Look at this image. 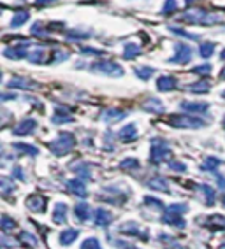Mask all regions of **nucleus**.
<instances>
[{
    "label": "nucleus",
    "instance_id": "nucleus-39",
    "mask_svg": "<svg viewBox=\"0 0 225 249\" xmlns=\"http://www.w3.org/2000/svg\"><path fill=\"white\" fill-rule=\"evenodd\" d=\"M176 9H178V2H176V0H166V4H164V7H162V13L171 14V13H174Z\"/></svg>",
    "mask_w": 225,
    "mask_h": 249
},
{
    "label": "nucleus",
    "instance_id": "nucleus-45",
    "mask_svg": "<svg viewBox=\"0 0 225 249\" xmlns=\"http://www.w3.org/2000/svg\"><path fill=\"white\" fill-rule=\"evenodd\" d=\"M13 178L19 179V181H25V174H23L21 167H14V169H13Z\"/></svg>",
    "mask_w": 225,
    "mask_h": 249
},
{
    "label": "nucleus",
    "instance_id": "nucleus-2",
    "mask_svg": "<svg viewBox=\"0 0 225 249\" xmlns=\"http://www.w3.org/2000/svg\"><path fill=\"white\" fill-rule=\"evenodd\" d=\"M220 19H222L220 16L211 14L209 11H204V9H192L183 13V21H188L192 25H215Z\"/></svg>",
    "mask_w": 225,
    "mask_h": 249
},
{
    "label": "nucleus",
    "instance_id": "nucleus-13",
    "mask_svg": "<svg viewBox=\"0 0 225 249\" xmlns=\"http://www.w3.org/2000/svg\"><path fill=\"white\" fill-rule=\"evenodd\" d=\"M94 219H95V225H97V227L106 228L108 225H111L112 214L109 213V211H106V209H97L94 213Z\"/></svg>",
    "mask_w": 225,
    "mask_h": 249
},
{
    "label": "nucleus",
    "instance_id": "nucleus-24",
    "mask_svg": "<svg viewBox=\"0 0 225 249\" xmlns=\"http://www.w3.org/2000/svg\"><path fill=\"white\" fill-rule=\"evenodd\" d=\"M118 230H120V233H123V235H141V227L135 221L123 223Z\"/></svg>",
    "mask_w": 225,
    "mask_h": 249
},
{
    "label": "nucleus",
    "instance_id": "nucleus-35",
    "mask_svg": "<svg viewBox=\"0 0 225 249\" xmlns=\"http://www.w3.org/2000/svg\"><path fill=\"white\" fill-rule=\"evenodd\" d=\"M213 71V67L209 65V63H204V65H197V67L192 69V72L194 74H197V76H209Z\"/></svg>",
    "mask_w": 225,
    "mask_h": 249
},
{
    "label": "nucleus",
    "instance_id": "nucleus-32",
    "mask_svg": "<svg viewBox=\"0 0 225 249\" xmlns=\"http://www.w3.org/2000/svg\"><path fill=\"white\" fill-rule=\"evenodd\" d=\"M188 91L192 93H207L209 91V85H207L206 81H201V83H194V85H188Z\"/></svg>",
    "mask_w": 225,
    "mask_h": 249
},
{
    "label": "nucleus",
    "instance_id": "nucleus-25",
    "mask_svg": "<svg viewBox=\"0 0 225 249\" xmlns=\"http://www.w3.org/2000/svg\"><path fill=\"white\" fill-rule=\"evenodd\" d=\"M222 165V160L220 158H215V156H207L204 163L201 165V170L203 172H216V169Z\"/></svg>",
    "mask_w": 225,
    "mask_h": 249
},
{
    "label": "nucleus",
    "instance_id": "nucleus-14",
    "mask_svg": "<svg viewBox=\"0 0 225 249\" xmlns=\"http://www.w3.org/2000/svg\"><path fill=\"white\" fill-rule=\"evenodd\" d=\"M46 204H48V200H46L44 196H28L27 200V207L32 211V213H42V211L46 209Z\"/></svg>",
    "mask_w": 225,
    "mask_h": 249
},
{
    "label": "nucleus",
    "instance_id": "nucleus-52",
    "mask_svg": "<svg viewBox=\"0 0 225 249\" xmlns=\"http://www.w3.org/2000/svg\"><path fill=\"white\" fill-rule=\"evenodd\" d=\"M222 79H225V69L222 71Z\"/></svg>",
    "mask_w": 225,
    "mask_h": 249
},
{
    "label": "nucleus",
    "instance_id": "nucleus-43",
    "mask_svg": "<svg viewBox=\"0 0 225 249\" xmlns=\"http://www.w3.org/2000/svg\"><path fill=\"white\" fill-rule=\"evenodd\" d=\"M69 39H86L90 37V34H85V32H67Z\"/></svg>",
    "mask_w": 225,
    "mask_h": 249
},
{
    "label": "nucleus",
    "instance_id": "nucleus-4",
    "mask_svg": "<svg viewBox=\"0 0 225 249\" xmlns=\"http://www.w3.org/2000/svg\"><path fill=\"white\" fill-rule=\"evenodd\" d=\"M169 124L174 128H203L206 126V121L192 114H174L169 118Z\"/></svg>",
    "mask_w": 225,
    "mask_h": 249
},
{
    "label": "nucleus",
    "instance_id": "nucleus-44",
    "mask_svg": "<svg viewBox=\"0 0 225 249\" xmlns=\"http://www.w3.org/2000/svg\"><path fill=\"white\" fill-rule=\"evenodd\" d=\"M19 239H23V240H27V242H30L32 246H37V239L32 233H28V231H23L21 235H19Z\"/></svg>",
    "mask_w": 225,
    "mask_h": 249
},
{
    "label": "nucleus",
    "instance_id": "nucleus-31",
    "mask_svg": "<svg viewBox=\"0 0 225 249\" xmlns=\"http://www.w3.org/2000/svg\"><path fill=\"white\" fill-rule=\"evenodd\" d=\"M44 49L42 48H37V49H34V51H30V53H28V60H30L32 63H42L44 62Z\"/></svg>",
    "mask_w": 225,
    "mask_h": 249
},
{
    "label": "nucleus",
    "instance_id": "nucleus-53",
    "mask_svg": "<svg viewBox=\"0 0 225 249\" xmlns=\"http://www.w3.org/2000/svg\"><path fill=\"white\" fill-rule=\"evenodd\" d=\"M222 204H224V205H225V196H224V198H222Z\"/></svg>",
    "mask_w": 225,
    "mask_h": 249
},
{
    "label": "nucleus",
    "instance_id": "nucleus-38",
    "mask_svg": "<svg viewBox=\"0 0 225 249\" xmlns=\"http://www.w3.org/2000/svg\"><path fill=\"white\" fill-rule=\"evenodd\" d=\"M169 30H172L174 34H178V36H183L187 37V39H192V40H199L201 37L197 36V34H188V32H185L183 28H178V27H171Z\"/></svg>",
    "mask_w": 225,
    "mask_h": 249
},
{
    "label": "nucleus",
    "instance_id": "nucleus-54",
    "mask_svg": "<svg viewBox=\"0 0 225 249\" xmlns=\"http://www.w3.org/2000/svg\"><path fill=\"white\" fill-rule=\"evenodd\" d=\"M222 97H224V98H225V91H224V93H222Z\"/></svg>",
    "mask_w": 225,
    "mask_h": 249
},
{
    "label": "nucleus",
    "instance_id": "nucleus-40",
    "mask_svg": "<svg viewBox=\"0 0 225 249\" xmlns=\"http://www.w3.org/2000/svg\"><path fill=\"white\" fill-rule=\"evenodd\" d=\"M169 169H172V170H176V172H185L187 170V165L185 163H181V161H176V160H171L169 161Z\"/></svg>",
    "mask_w": 225,
    "mask_h": 249
},
{
    "label": "nucleus",
    "instance_id": "nucleus-42",
    "mask_svg": "<svg viewBox=\"0 0 225 249\" xmlns=\"http://www.w3.org/2000/svg\"><path fill=\"white\" fill-rule=\"evenodd\" d=\"M144 204L151 205V207H157V209H164V204L160 200H155L153 196H144Z\"/></svg>",
    "mask_w": 225,
    "mask_h": 249
},
{
    "label": "nucleus",
    "instance_id": "nucleus-9",
    "mask_svg": "<svg viewBox=\"0 0 225 249\" xmlns=\"http://www.w3.org/2000/svg\"><path fill=\"white\" fill-rule=\"evenodd\" d=\"M37 128V121L34 118H25L23 121H19L16 126H14V134L16 135H28V134H34Z\"/></svg>",
    "mask_w": 225,
    "mask_h": 249
},
{
    "label": "nucleus",
    "instance_id": "nucleus-29",
    "mask_svg": "<svg viewBox=\"0 0 225 249\" xmlns=\"http://www.w3.org/2000/svg\"><path fill=\"white\" fill-rule=\"evenodd\" d=\"M215 49L216 44H213V42H203V44L199 46V54H201V58H209L215 53Z\"/></svg>",
    "mask_w": 225,
    "mask_h": 249
},
{
    "label": "nucleus",
    "instance_id": "nucleus-37",
    "mask_svg": "<svg viewBox=\"0 0 225 249\" xmlns=\"http://www.w3.org/2000/svg\"><path fill=\"white\" fill-rule=\"evenodd\" d=\"M0 227H2V230H4V231H9V230H13V228L16 227V221H14V219H11L7 214H4V216H2V223H0Z\"/></svg>",
    "mask_w": 225,
    "mask_h": 249
},
{
    "label": "nucleus",
    "instance_id": "nucleus-8",
    "mask_svg": "<svg viewBox=\"0 0 225 249\" xmlns=\"http://www.w3.org/2000/svg\"><path fill=\"white\" fill-rule=\"evenodd\" d=\"M28 48H30V42H23V44H14L11 48L4 49V56L11 58V60H21V58L28 56Z\"/></svg>",
    "mask_w": 225,
    "mask_h": 249
},
{
    "label": "nucleus",
    "instance_id": "nucleus-26",
    "mask_svg": "<svg viewBox=\"0 0 225 249\" xmlns=\"http://www.w3.org/2000/svg\"><path fill=\"white\" fill-rule=\"evenodd\" d=\"M13 149L18 153H23V155H32V156L39 155V149H37V147L30 146V144H25V142H14Z\"/></svg>",
    "mask_w": 225,
    "mask_h": 249
},
{
    "label": "nucleus",
    "instance_id": "nucleus-3",
    "mask_svg": "<svg viewBox=\"0 0 225 249\" xmlns=\"http://www.w3.org/2000/svg\"><path fill=\"white\" fill-rule=\"evenodd\" d=\"M48 146H50L51 153H53L55 156H63L76 146V139H74L72 134H69V132H62V134L55 139L53 142L48 144Z\"/></svg>",
    "mask_w": 225,
    "mask_h": 249
},
{
    "label": "nucleus",
    "instance_id": "nucleus-12",
    "mask_svg": "<svg viewBox=\"0 0 225 249\" xmlns=\"http://www.w3.org/2000/svg\"><path fill=\"white\" fill-rule=\"evenodd\" d=\"M180 107L187 112H195V114H204L209 109V104L206 102H181Z\"/></svg>",
    "mask_w": 225,
    "mask_h": 249
},
{
    "label": "nucleus",
    "instance_id": "nucleus-28",
    "mask_svg": "<svg viewBox=\"0 0 225 249\" xmlns=\"http://www.w3.org/2000/svg\"><path fill=\"white\" fill-rule=\"evenodd\" d=\"M141 53V46L139 44H134V42H129L125 44V49H123V56L125 60H134L137 54Z\"/></svg>",
    "mask_w": 225,
    "mask_h": 249
},
{
    "label": "nucleus",
    "instance_id": "nucleus-1",
    "mask_svg": "<svg viewBox=\"0 0 225 249\" xmlns=\"http://www.w3.org/2000/svg\"><path fill=\"white\" fill-rule=\"evenodd\" d=\"M188 211V204H172L166 209L162 216V223L164 225H169V227H176V228H185L187 223L183 219V214Z\"/></svg>",
    "mask_w": 225,
    "mask_h": 249
},
{
    "label": "nucleus",
    "instance_id": "nucleus-5",
    "mask_svg": "<svg viewBox=\"0 0 225 249\" xmlns=\"http://www.w3.org/2000/svg\"><path fill=\"white\" fill-rule=\"evenodd\" d=\"M169 156H171V147H169L167 141H164V139H153V141H151V153H150L151 163H155V165L162 163Z\"/></svg>",
    "mask_w": 225,
    "mask_h": 249
},
{
    "label": "nucleus",
    "instance_id": "nucleus-17",
    "mask_svg": "<svg viewBox=\"0 0 225 249\" xmlns=\"http://www.w3.org/2000/svg\"><path fill=\"white\" fill-rule=\"evenodd\" d=\"M71 169H72V172L77 174V176H79V179H83V181H90V179H92L90 167H88L85 161H77V163L72 165Z\"/></svg>",
    "mask_w": 225,
    "mask_h": 249
},
{
    "label": "nucleus",
    "instance_id": "nucleus-10",
    "mask_svg": "<svg viewBox=\"0 0 225 249\" xmlns=\"http://www.w3.org/2000/svg\"><path fill=\"white\" fill-rule=\"evenodd\" d=\"M67 190L72 193V195L79 196V198H85L86 196V184L83 179H72V181H67Z\"/></svg>",
    "mask_w": 225,
    "mask_h": 249
},
{
    "label": "nucleus",
    "instance_id": "nucleus-33",
    "mask_svg": "<svg viewBox=\"0 0 225 249\" xmlns=\"http://www.w3.org/2000/svg\"><path fill=\"white\" fill-rule=\"evenodd\" d=\"M139 160L137 158H125V160L120 161V169L123 170H135L139 169Z\"/></svg>",
    "mask_w": 225,
    "mask_h": 249
},
{
    "label": "nucleus",
    "instance_id": "nucleus-30",
    "mask_svg": "<svg viewBox=\"0 0 225 249\" xmlns=\"http://www.w3.org/2000/svg\"><path fill=\"white\" fill-rule=\"evenodd\" d=\"M155 69L153 67H148V65H143V67H137L135 69V76L141 77L143 81H148L150 77L153 76Z\"/></svg>",
    "mask_w": 225,
    "mask_h": 249
},
{
    "label": "nucleus",
    "instance_id": "nucleus-20",
    "mask_svg": "<svg viewBox=\"0 0 225 249\" xmlns=\"http://www.w3.org/2000/svg\"><path fill=\"white\" fill-rule=\"evenodd\" d=\"M67 205L62 204V202H58V204L55 205V211H53V221L56 223V225H62V223H65V219H67Z\"/></svg>",
    "mask_w": 225,
    "mask_h": 249
},
{
    "label": "nucleus",
    "instance_id": "nucleus-15",
    "mask_svg": "<svg viewBox=\"0 0 225 249\" xmlns=\"http://www.w3.org/2000/svg\"><path fill=\"white\" fill-rule=\"evenodd\" d=\"M74 216H76L79 223H86L90 219V205L86 204V202L76 204V207H74Z\"/></svg>",
    "mask_w": 225,
    "mask_h": 249
},
{
    "label": "nucleus",
    "instance_id": "nucleus-51",
    "mask_svg": "<svg viewBox=\"0 0 225 249\" xmlns=\"http://www.w3.org/2000/svg\"><path fill=\"white\" fill-rule=\"evenodd\" d=\"M222 60H224V62H225V49H224V51H222Z\"/></svg>",
    "mask_w": 225,
    "mask_h": 249
},
{
    "label": "nucleus",
    "instance_id": "nucleus-46",
    "mask_svg": "<svg viewBox=\"0 0 225 249\" xmlns=\"http://www.w3.org/2000/svg\"><path fill=\"white\" fill-rule=\"evenodd\" d=\"M114 246H118L120 249H137L135 246L129 244V242H122V240H114Z\"/></svg>",
    "mask_w": 225,
    "mask_h": 249
},
{
    "label": "nucleus",
    "instance_id": "nucleus-16",
    "mask_svg": "<svg viewBox=\"0 0 225 249\" xmlns=\"http://www.w3.org/2000/svg\"><path fill=\"white\" fill-rule=\"evenodd\" d=\"M158 91H172L176 88V77L174 76H160L157 79Z\"/></svg>",
    "mask_w": 225,
    "mask_h": 249
},
{
    "label": "nucleus",
    "instance_id": "nucleus-47",
    "mask_svg": "<svg viewBox=\"0 0 225 249\" xmlns=\"http://www.w3.org/2000/svg\"><path fill=\"white\" fill-rule=\"evenodd\" d=\"M81 53H86V54H104V51H99V49H92V48H81Z\"/></svg>",
    "mask_w": 225,
    "mask_h": 249
},
{
    "label": "nucleus",
    "instance_id": "nucleus-56",
    "mask_svg": "<svg viewBox=\"0 0 225 249\" xmlns=\"http://www.w3.org/2000/svg\"><path fill=\"white\" fill-rule=\"evenodd\" d=\"M224 126H225V118H224Z\"/></svg>",
    "mask_w": 225,
    "mask_h": 249
},
{
    "label": "nucleus",
    "instance_id": "nucleus-6",
    "mask_svg": "<svg viewBox=\"0 0 225 249\" xmlns=\"http://www.w3.org/2000/svg\"><path fill=\"white\" fill-rule=\"evenodd\" d=\"M90 69L94 72L104 74V76H111V77H122L123 76L122 65H118V63L112 62V60H100V62H94L90 65Z\"/></svg>",
    "mask_w": 225,
    "mask_h": 249
},
{
    "label": "nucleus",
    "instance_id": "nucleus-18",
    "mask_svg": "<svg viewBox=\"0 0 225 249\" xmlns=\"http://www.w3.org/2000/svg\"><path fill=\"white\" fill-rule=\"evenodd\" d=\"M120 139H122L123 142H132V141H135V137H137V128H135L134 123H129L127 126H123L122 130H120Z\"/></svg>",
    "mask_w": 225,
    "mask_h": 249
},
{
    "label": "nucleus",
    "instance_id": "nucleus-49",
    "mask_svg": "<svg viewBox=\"0 0 225 249\" xmlns=\"http://www.w3.org/2000/svg\"><path fill=\"white\" fill-rule=\"evenodd\" d=\"M56 0H37V5H48V4H53Z\"/></svg>",
    "mask_w": 225,
    "mask_h": 249
},
{
    "label": "nucleus",
    "instance_id": "nucleus-19",
    "mask_svg": "<svg viewBox=\"0 0 225 249\" xmlns=\"http://www.w3.org/2000/svg\"><path fill=\"white\" fill-rule=\"evenodd\" d=\"M125 116L127 112L122 111V109H108V111H104L102 120L108 121V123H116V121H122Z\"/></svg>",
    "mask_w": 225,
    "mask_h": 249
},
{
    "label": "nucleus",
    "instance_id": "nucleus-23",
    "mask_svg": "<svg viewBox=\"0 0 225 249\" xmlns=\"http://www.w3.org/2000/svg\"><path fill=\"white\" fill-rule=\"evenodd\" d=\"M148 188L155 190V192H162V193H169V182L164 178H153L148 181Z\"/></svg>",
    "mask_w": 225,
    "mask_h": 249
},
{
    "label": "nucleus",
    "instance_id": "nucleus-48",
    "mask_svg": "<svg viewBox=\"0 0 225 249\" xmlns=\"http://www.w3.org/2000/svg\"><path fill=\"white\" fill-rule=\"evenodd\" d=\"M216 181H218V186H220L222 190H225V176H218Z\"/></svg>",
    "mask_w": 225,
    "mask_h": 249
},
{
    "label": "nucleus",
    "instance_id": "nucleus-50",
    "mask_svg": "<svg viewBox=\"0 0 225 249\" xmlns=\"http://www.w3.org/2000/svg\"><path fill=\"white\" fill-rule=\"evenodd\" d=\"M195 0H185V4H194Z\"/></svg>",
    "mask_w": 225,
    "mask_h": 249
},
{
    "label": "nucleus",
    "instance_id": "nucleus-11",
    "mask_svg": "<svg viewBox=\"0 0 225 249\" xmlns=\"http://www.w3.org/2000/svg\"><path fill=\"white\" fill-rule=\"evenodd\" d=\"M141 109L146 112H151V114H160V112L166 111L164 104L160 102L158 98H148V100H144V102L141 104Z\"/></svg>",
    "mask_w": 225,
    "mask_h": 249
},
{
    "label": "nucleus",
    "instance_id": "nucleus-22",
    "mask_svg": "<svg viewBox=\"0 0 225 249\" xmlns=\"http://www.w3.org/2000/svg\"><path fill=\"white\" fill-rule=\"evenodd\" d=\"M7 86L9 88H19V89H34L37 88L36 83H32V81L25 79V77H16V79H11L9 83H7Z\"/></svg>",
    "mask_w": 225,
    "mask_h": 249
},
{
    "label": "nucleus",
    "instance_id": "nucleus-55",
    "mask_svg": "<svg viewBox=\"0 0 225 249\" xmlns=\"http://www.w3.org/2000/svg\"><path fill=\"white\" fill-rule=\"evenodd\" d=\"M222 249H225V244H224V246H222Z\"/></svg>",
    "mask_w": 225,
    "mask_h": 249
},
{
    "label": "nucleus",
    "instance_id": "nucleus-27",
    "mask_svg": "<svg viewBox=\"0 0 225 249\" xmlns=\"http://www.w3.org/2000/svg\"><path fill=\"white\" fill-rule=\"evenodd\" d=\"M28 19H30V13L28 11H18V13H14L13 19H11V27L18 28L21 27L23 23H27Z\"/></svg>",
    "mask_w": 225,
    "mask_h": 249
},
{
    "label": "nucleus",
    "instance_id": "nucleus-41",
    "mask_svg": "<svg viewBox=\"0 0 225 249\" xmlns=\"http://www.w3.org/2000/svg\"><path fill=\"white\" fill-rule=\"evenodd\" d=\"M0 188H2V193H4V195H9L14 190V184H11L7 179H2V181H0Z\"/></svg>",
    "mask_w": 225,
    "mask_h": 249
},
{
    "label": "nucleus",
    "instance_id": "nucleus-36",
    "mask_svg": "<svg viewBox=\"0 0 225 249\" xmlns=\"http://www.w3.org/2000/svg\"><path fill=\"white\" fill-rule=\"evenodd\" d=\"M201 190L204 192V195H206V202L209 205L215 204V190H213L211 186H207V184H201Z\"/></svg>",
    "mask_w": 225,
    "mask_h": 249
},
{
    "label": "nucleus",
    "instance_id": "nucleus-34",
    "mask_svg": "<svg viewBox=\"0 0 225 249\" xmlns=\"http://www.w3.org/2000/svg\"><path fill=\"white\" fill-rule=\"evenodd\" d=\"M81 249H102L100 246L99 239H95V237H88L81 242Z\"/></svg>",
    "mask_w": 225,
    "mask_h": 249
},
{
    "label": "nucleus",
    "instance_id": "nucleus-21",
    "mask_svg": "<svg viewBox=\"0 0 225 249\" xmlns=\"http://www.w3.org/2000/svg\"><path fill=\"white\" fill-rule=\"evenodd\" d=\"M77 235H79V230H76V228H67V230H63L62 233H60V244L71 246L72 242L77 239Z\"/></svg>",
    "mask_w": 225,
    "mask_h": 249
},
{
    "label": "nucleus",
    "instance_id": "nucleus-7",
    "mask_svg": "<svg viewBox=\"0 0 225 249\" xmlns=\"http://www.w3.org/2000/svg\"><path fill=\"white\" fill-rule=\"evenodd\" d=\"M174 56L169 60L171 63H178V65H187L192 60V48L185 42H176L174 44Z\"/></svg>",
    "mask_w": 225,
    "mask_h": 249
}]
</instances>
